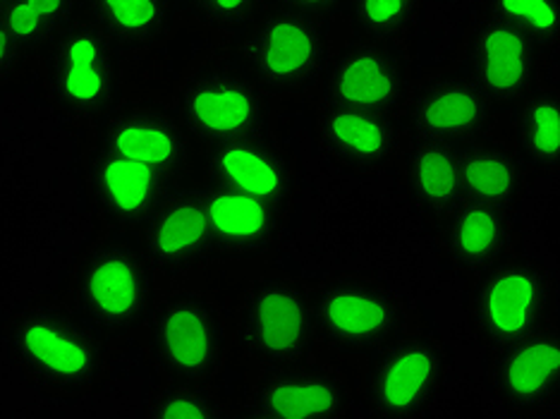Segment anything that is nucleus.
<instances>
[{
    "instance_id": "obj_1",
    "label": "nucleus",
    "mask_w": 560,
    "mask_h": 419,
    "mask_svg": "<svg viewBox=\"0 0 560 419\" xmlns=\"http://www.w3.org/2000/svg\"><path fill=\"white\" fill-rule=\"evenodd\" d=\"M10 350L32 381L60 396H80L92 388L108 358L96 326L50 302L30 304L15 316Z\"/></svg>"
},
{
    "instance_id": "obj_2",
    "label": "nucleus",
    "mask_w": 560,
    "mask_h": 419,
    "mask_svg": "<svg viewBox=\"0 0 560 419\" xmlns=\"http://www.w3.org/2000/svg\"><path fill=\"white\" fill-rule=\"evenodd\" d=\"M237 56L264 92H310L322 82L330 58L326 22L292 8H271L247 24Z\"/></svg>"
},
{
    "instance_id": "obj_3",
    "label": "nucleus",
    "mask_w": 560,
    "mask_h": 419,
    "mask_svg": "<svg viewBox=\"0 0 560 419\" xmlns=\"http://www.w3.org/2000/svg\"><path fill=\"white\" fill-rule=\"evenodd\" d=\"M74 298L84 319L101 334L125 336L154 310L156 269L144 249L110 237L84 257Z\"/></svg>"
},
{
    "instance_id": "obj_4",
    "label": "nucleus",
    "mask_w": 560,
    "mask_h": 419,
    "mask_svg": "<svg viewBox=\"0 0 560 419\" xmlns=\"http://www.w3.org/2000/svg\"><path fill=\"white\" fill-rule=\"evenodd\" d=\"M118 44L92 20H72L46 58V82L56 104L82 120L108 118L120 98Z\"/></svg>"
},
{
    "instance_id": "obj_5",
    "label": "nucleus",
    "mask_w": 560,
    "mask_h": 419,
    "mask_svg": "<svg viewBox=\"0 0 560 419\" xmlns=\"http://www.w3.org/2000/svg\"><path fill=\"white\" fill-rule=\"evenodd\" d=\"M553 278L541 261L501 259L481 273L472 293V319L495 352L544 331L551 322Z\"/></svg>"
},
{
    "instance_id": "obj_6",
    "label": "nucleus",
    "mask_w": 560,
    "mask_h": 419,
    "mask_svg": "<svg viewBox=\"0 0 560 419\" xmlns=\"http://www.w3.org/2000/svg\"><path fill=\"white\" fill-rule=\"evenodd\" d=\"M177 113L187 135L203 147L266 137L271 106L264 89L228 66H203L185 82Z\"/></svg>"
},
{
    "instance_id": "obj_7",
    "label": "nucleus",
    "mask_w": 560,
    "mask_h": 419,
    "mask_svg": "<svg viewBox=\"0 0 560 419\" xmlns=\"http://www.w3.org/2000/svg\"><path fill=\"white\" fill-rule=\"evenodd\" d=\"M225 346V324L219 307L195 290L168 295L151 314V358L177 384L209 381L221 370Z\"/></svg>"
},
{
    "instance_id": "obj_8",
    "label": "nucleus",
    "mask_w": 560,
    "mask_h": 419,
    "mask_svg": "<svg viewBox=\"0 0 560 419\" xmlns=\"http://www.w3.org/2000/svg\"><path fill=\"white\" fill-rule=\"evenodd\" d=\"M316 326L312 300L285 276H261L240 307L237 342L249 358L280 366L304 362L314 350Z\"/></svg>"
},
{
    "instance_id": "obj_9",
    "label": "nucleus",
    "mask_w": 560,
    "mask_h": 419,
    "mask_svg": "<svg viewBox=\"0 0 560 419\" xmlns=\"http://www.w3.org/2000/svg\"><path fill=\"white\" fill-rule=\"evenodd\" d=\"M312 312L316 336L348 358L378 352L405 328L400 302L386 288L352 278L316 290Z\"/></svg>"
},
{
    "instance_id": "obj_10",
    "label": "nucleus",
    "mask_w": 560,
    "mask_h": 419,
    "mask_svg": "<svg viewBox=\"0 0 560 419\" xmlns=\"http://www.w3.org/2000/svg\"><path fill=\"white\" fill-rule=\"evenodd\" d=\"M322 96L328 106L398 118L410 101V72L405 56L393 44L362 34L354 36L334 58H328Z\"/></svg>"
},
{
    "instance_id": "obj_11",
    "label": "nucleus",
    "mask_w": 560,
    "mask_h": 419,
    "mask_svg": "<svg viewBox=\"0 0 560 419\" xmlns=\"http://www.w3.org/2000/svg\"><path fill=\"white\" fill-rule=\"evenodd\" d=\"M366 372V403L378 417H417L436 400L445 352L427 336H405L374 352Z\"/></svg>"
},
{
    "instance_id": "obj_12",
    "label": "nucleus",
    "mask_w": 560,
    "mask_h": 419,
    "mask_svg": "<svg viewBox=\"0 0 560 419\" xmlns=\"http://www.w3.org/2000/svg\"><path fill=\"white\" fill-rule=\"evenodd\" d=\"M467 56L472 80L491 106H515L532 92L539 46L515 24L487 12L469 36Z\"/></svg>"
},
{
    "instance_id": "obj_13",
    "label": "nucleus",
    "mask_w": 560,
    "mask_h": 419,
    "mask_svg": "<svg viewBox=\"0 0 560 419\" xmlns=\"http://www.w3.org/2000/svg\"><path fill=\"white\" fill-rule=\"evenodd\" d=\"M89 193L110 225H147L177 193V177L96 147L86 161Z\"/></svg>"
},
{
    "instance_id": "obj_14",
    "label": "nucleus",
    "mask_w": 560,
    "mask_h": 419,
    "mask_svg": "<svg viewBox=\"0 0 560 419\" xmlns=\"http://www.w3.org/2000/svg\"><path fill=\"white\" fill-rule=\"evenodd\" d=\"M113 154L144 163L180 181L192 147L183 123L171 110L149 104H135L113 110L101 125L98 144Z\"/></svg>"
},
{
    "instance_id": "obj_15",
    "label": "nucleus",
    "mask_w": 560,
    "mask_h": 419,
    "mask_svg": "<svg viewBox=\"0 0 560 419\" xmlns=\"http://www.w3.org/2000/svg\"><path fill=\"white\" fill-rule=\"evenodd\" d=\"M491 101L467 74H441L412 96L410 130L415 137L463 147L481 139L491 123Z\"/></svg>"
},
{
    "instance_id": "obj_16",
    "label": "nucleus",
    "mask_w": 560,
    "mask_h": 419,
    "mask_svg": "<svg viewBox=\"0 0 560 419\" xmlns=\"http://www.w3.org/2000/svg\"><path fill=\"white\" fill-rule=\"evenodd\" d=\"M350 408L342 379L322 364H280L266 372L252 393L249 412L266 419L346 417Z\"/></svg>"
},
{
    "instance_id": "obj_17",
    "label": "nucleus",
    "mask_w": 560,
    "mask_h": 419,
    "mask_svg": "<svg viewBox=\"0 0 560 419\" xmlns=\"http://www.w3.org/2000/svg\"><path fill=\"white\" fill-rule=\"evenodd\" d=\"M197 195L207 211L215 257L259 259L273 247L283 228V209L219 185L199 187Z\"/></svg>"
},
{
    "instance_id": "obj_18",
    "label": "nucleus",
    "mask_w": 560,
    "mask_h": 419,
    "mask_svg": "<svg viewBox=\"0 0 560 419\" xmlns=\"http://www.w3.org/2000/svg\"><path fill=\"white\" fill-rule=\"evenodd\" d=\"M144 252L154 269L168 278L185 276L215 257L213 235L197 189L165 201L144 225Z\"/></svg>"
},
{
    "instance_id": "obj_19",
    "label": "nucleus",
    "mask_w": 560,
    "mask_h": 419,
    "mask_svg": "<svg viewBox=\"0 0 560 419\" xmlns=\"http://www.w3.org/2000/svg\"><path fill=\"white\" fill-rule=\"evenodd\" d=\"M493 384L513 412L532 415L551 405L560 388V346L553 328L546 326L544 331L499 350Z\"/></svg>"
},
{
    "instance_id": "obj_20",
    "label": "nucleus",
    "mask_w": 560,
    "mask_h": 419,
    "mask_svg": "<svg viewBox=\"0 0 560 419\" xmlns=\"http://www.w3.org/2000/svg\"><path fill=\"white\" fill-rule=\"evenodd\" d=\"M319 139L338 166L354 173H374L398 156L402 127L393 116L322 104Z\"/></svg>"
},
{
    "instance_id": "obj_21",
    "label": "nucleus",
    "mask_w": 560,
    "mask_h": 419,
    "mask_svg": "<svg viewBox=\"0 0 560 419\" xmlns=\"http://www.w3.org/2000/svg\"><path fill=\"white\" fill-rule=\"evenodd\" d=\"M207 175L211 185L259 197L278 209H285L295 189L290 159L266 137L209 147Z\"/></svg>"
},
{
    "instance_id": "obj_22",
    "label": "nucleus",
    "mask_w": 560,
    "mask_h": 419,
    "mask_svg": "<svg viewBox=\"0 0 560 419\" xmlns=\"http://www.w3.org/2000/svg\"><path fill=\"white\" fill-rule=\"evenodd\" d=\"M405 181L417 205L436 221L448 219L465 201L460 151L455 144L415 137L405 151Z\"/></svg>"
},
{
    "instance_id": "obj_23",
    "label": "nucleus",
    "mask_w": 560,
    "mask_h": 419,
    "mask_svg": "<svg viewBox=\"0 0 560 419\" xmlns=\"http://www.w3.org/2000/svg\"><path fill=\"white\" fill-rule=\"evenodd\" d=\"M511 247L508 211L465 199L445 219V249L467 273H483Z\"/></svg>"
},
{
    "instance_id": "obj_24",
    "label": "nucleus",
    "mask_w": 560,
    "mask_h": 419,
    "mask_svg": "<svg viewBox=\"0 0 560 419\" xmlns=\"http://www.w3.org/2000/svg\"><path fill=\"white\" fill-rule=\"evenodd\" d=\"M457 151L465 199L511 213L525 185V163L515 151L483 137Z\"/></svg>"
},
{
    "instance_id": "obj_25",
    "label": "nucleus",
    "mask_w": 560,
    "mask_h": 419,
    "mask_svg": "<svg viewBox=\"0 0 560 419\" xmlns=\"http://www.w3.org/2000/svg\"><path fill=\"white\" fill-rule=\"evenodd\" d=\"M89 20L122 48H144L171 30L173 0H86Z\"/></svg>"
},
{
    "instance_id": "obj_26",
    "label": "nucleus",
    "mask_w": 560,
    "mask_h": 419,
    "mask_svg": "<svg viewBox=\"0 0 560 419\" xmlns=\"http://www.w3.org/2000/svg\"><path fill=\"white\" fill-rule=\"evenodd\" d=\"M522 163L541 173L558 171L560 161V96L558 92H529L520 101L515 120Z\"/></svg>"
},
{
    "instance_id": "obj_27",
    "label": "nucleus",
    "mask_w": 560,
    "mask_h": 419,
    "mask_svg": "<svg viewBox=\"0 0 560 419\" xmlns=\"http://www.w3.org/2000/svg\"><path fill=\"white\" fill-rule=\"evenodd\" d=\"M78 12V0H10L0 15L24 54L48 46L68 27Z\"/></svg>"
},
{
    "instance_id": "obj_28",
    "label": "nucleus",
    "mask_w": 560,
    "mask_h": 419,
    "mask_svg": "<svg viewBox=\"0 0 560 419\" xmlns=\"http://www.w3.org/2000/svg\"><path fill=\"white\" fill-rule=\"evenodd\" d=\"M352 22L369 39L396 44L410 32L419 0H348Z\"/></svg>"
},
{
    "instance_id": "obj_29",
    "label": "nucleus",
    "mask_w": 560,
    "mask_h": 419,
    "mask_svg": "<svg viewBox=\"0 0 560 419\" xmlns=\"http://www.w3.org/2000/svg\"><path fill=\"white\" fill-rule=\"evenodd\" d=\"M487 12L515 24L539 48H551L560 39V0H487Z\"/></svg>"
},
{
    "instance_id": "obj_30",
    "label": "nucleus",
    "mask_w": 560,
    "mask_h": 419,
    "mask_svg": "<svg viewBox=\"0 0 560 419\" xmlns=\"http://www.w3.org/2000/svg\"><path fill=\"white\" fill-rule=\"evenodd\" d=\"M149 415L161 419L173 417H221V403L201 384H171L161 388L149 403Z\"/></svg>"
},
{
    "instance_id": "obj_31",
    "label": "nucleus",
    "mask_w": 560,
    "mask_h": 419,
    "mask_svg": "<svg viewBox=\"0 0 560 419\" xmlns=\"http://www.w3.org/2000/svg\"><path fill=\"white\" fill-rule=\"evenodd\" d=\"M195 15L221 32L245 30L259 15L264 0H185Z\"/></svg>"
},
{
    "instance_id": "obj_32",
    "label": "nucleus",
    "mask_w": 560,
    "mask_h": 419,
    "mask_svg": "<svg viewBox=\"0 0 560 419\" xmlns=\"http://www.w3.org/2000/svg\"><path fill=\"white\" fill-rule=\"evenodd\" d=\"M24 58H27V54H24L22 46L12 39L5 24L0 22V82L15 78L20 68L24 66Z\"/></svg>"
},
{
    "instance_id": "obj_33",
    "label": "nucleus",
    "mask_w": 560,
    "mask_h": 419,
    "mask_svg": "<svg viewBox=\"0 0 560 419\" xmlns=\"http://www.w3.org/2000/svg\"><path fill=\"white\" fill-rule=\"evenodd\" d=\"M278 5L307 12V15L326 20V18L340 15V12L346 10L348 0H278Z\"/></svg>"
},
{
    "instance_id": "obj_34",
    "label": "nucleus",
    "mask_w": 560,
    "mask_h": 419,
    "mask_svg": "<svg viewBox=\"0 0 560 419\" xmlns=\"http://www.w3.org/2000/svg\"><path fill=\"white\" fill-rule=\"evenodd\" d=\"M8 3H10V0H0V15H3V10L8 8Z\"/></svg>"
}]
</instances>
